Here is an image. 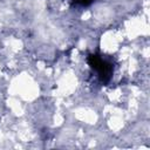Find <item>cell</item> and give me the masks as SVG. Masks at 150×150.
Masks as SVG:
<instances>
[{
  "instance_id": "obj_2",
  "label": "cell",
  "mask_w": 150,
  "mask_h": 150,
  "mask_svg": "<svg viewBox=\"0 0 150 150\" xmlns=\"http://www.w3.org/2000/svg\"><path fill=\"white\" fill-rule=\"evenodd\" d=\"M94 0H74L75 5H81V6H88L93 2Z\"/></svg>"
},
{
  "instance_id": "obj_1",
  "label": "cell",
  "mask_w": 150,
  "mask_h": 150,
  "mask_svg": "<svg viewBox=\"0 0 150 150\" xmlns=\"http://www.w3.org/2000/svg\"><path fill=\"white\" fill-rule=\"evenodd\" d=\"M88 62H89V64H90L95 70L98 71V74H100V76H101L102 81L107 82V81L110 79L111 71H112V68H111V64H110V63L105 62L104 60H102V59H101L100 56H97V55H90V56L88 57Z\"/></svg>"
}]
</instances>
